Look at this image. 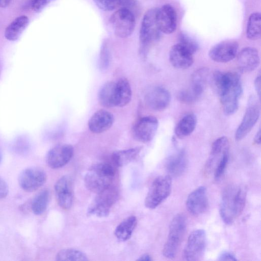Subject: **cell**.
Masks as SVG:
<instances>
[{
  "mask_svg": "<svg viewBox=\"0 0 261 261\" xmlns=\"http://www.w3.org/2000/svg\"><path fill=\"white\" fill-rule=\"evenodd\" d=\"M211 80L220 97L224 113L226 115L233 114L237 111L243 92L240 75L235 72L216 71Z\"/></svg>",
  "mask_w": 261,
  "mask_h": 261,
  "instance_id": "obj_1",
  "label": "cell"
},
{
  "mask_svg": "<svg viewBox=\"0 0 261 261\" xmlns=\"http://www.w3.org/2000/svg\"><path fill=\"white\" fill-rule=\"evenodd\" d=\"M246 194V188L243 186L233 184L225 188L220 202V215L226 224L233 223L241 214Z\"/></svg>",
  "mask_w": 261,
  "mask_h": 261,
  "instance_id": "obj_2",
  "label": "cell"
},
{
  "mask_svg": "<svg viewBox=\"0 0 261 261\" xmlns=\"http://www.w3.org/2000/svg\"><path fill=\"white\" fill-rule=\"evenodd\" d=\"M115 174V169L110 164H95L85 176V186L89 190L97 194L111 185Z\"/></svg>",
  "mask_w": 261,
  "mask_h": 261,
  "instance_id": "obj_3",
  "label": "cell"
},
{
  "mask_svg": "<svg viewBox=\"0 0 261 261\" xmlns=\"http://www.w3.org/2000/svg\"><path fill=\"white\" fill-rule=\"evenodd\" d=\"M187 227L186 219L182 214H178L172 220L167 240L163 249V254L166 258H174L184 238Z\"/></svg>",
  "mask_w": 261,
  "mask_h": 261,
  "instance_id": "obj_4",
  "label": "cell"
},
{
  "mask_svg": "<svg viewBox=\"0 0 261 261\" xmlns=\"http://www.w3.org/2000/svg\"><path fill=\"white\" fill-rule=\"evenodd\" d=\"M158 8L148 10L143 16L140 30V53L146 56L150 45L157 41L160 36V31L156 20Z\"/></svg>",
  "mask_w": 261,
  "mask_h": 261,
  "instance_id": "obj_5",
  "label": "cell"
},
{
  "mask_svg": "<svg viewBox=\"0 0 261 261\" xmlns=\"http://www.w3.org/2000/svg\"><path fill=\"white\" fill-rule=\"evenodd\" d=\"M172 182L170 176H161L152 182L144 201L146 207L154 209L170 195Z\"/></svg>",
  "mask_w": 261,
  "mask_h": 261,
  "instance_id": "obj_6",
  "label": "cell"
},
{
  "mask_svg": "<svg viewBox=\"0 0 261 261\" xmlns=\"http://www.w3.org/2000/svg\"><path fill=\"white\" fill-rule=\"evenodd\" d=\"M110 22L115 35L124 38L133 33L136 19L132 11L126 8H121L111 15Z\"/></svg>",
  "mask_w": 261,
  "mask_h": 261,
  "instance_id": "obj_7",
  "label": "cell"
},
{
  "mask_svg": "<svg viewBox=\"0 0 261 261\" xmlns=\"http://www.w3.org/2000/svg\"><path fill=\"white\" fill-rule=\"evenodd\" d=\"M117 197L116 189L111 185L97 193V196L88 208V214L99 217L107 216Z\"/></svg>",
  "mask_w": 261,
  "mask_h": 261,
  "instance_id": "obj_8",
  "label": "cell"
},
{
  "mask_svg": "<svg viewBox=\"0 0 261 261\" xmlns=\"http://www.w3.org/2000/svg\"><path fill=\"white\" fill-rule=\"evenodd\" d=\"M206 245V236L203 229H197L191 233L182 253L184 260H199L203 256Z\"/></svg>",
  "mask_w": 261,
  "mask_h": 261,
  "instance_id": "obj_9",
  "label": "cell"
},
{
  "mask_svg": "<svg viewBox=\"0 0 261 261\" xmlns=\"http://www.w3.org/2000/svg\"><path fill=\"white\" fill-rule=\"evenodd\" d=\"M260 115V108L254 96H250L244 116L235 133V139L240 141L245 138L257 122Z\"/></svg>",
  "mask_w": 261,
  "mask_h": 261,
  "instance_id": "obj_10",
  "label": "cell"
},
{
  "mask_svg": "<svg viewBox=\"0 0 261 261\" xmlns=\"http://www.w3.org/2000/svg\"><path fill=\"white\" fill-rule=\"evenodd\" d=\"M158 119L152 116H147L139 119L132 128L134 138L142 143L150 142L155 136L158 129Z\"/></svg>",
  "mask_w": 261,
  "mask_h": 261,
  "instance_id": "obj_11",
  "label": "cell"
},
{
  "mask_svg": "<svg viewBox=\"0 0 261 261\" xmlns=\"http://www.w3.org/2000/svg\"><path fill=\"white\" fill-rule=\"evenodd\" d=\"M46 180L45 172L38 167H30L24 169L18 177L20 187L28 192L37 190L45 183Z\"/></svg>",
  "mask_w": 261,
  "mask_h": 261,
  "instance_id": "obj_12",
  "label": "cell"
},
{
  "mask_svg": "<svg viewBox=\"0 0 261 261\" xmlns=\"http://www.w3.org/2000/svg\"><path fill=\"white\" fill-rule=\"evenodd\" d=\"M238 48L239 45L236 41H223L211 48L208 56L216 62L227 63L236 57Z\"/></svg>",
  "mask_w": 261,
  "mask_h": 261,
  "instance_id": "obj_13",
  "label": "cell"
},
{
  "mask_svg": "<svg viewBox=\"0 0 261 261\" xmlns=\"http://www.w3.org/2000/svg\"><path fill=\"white\" fill-rule=\"evenodd\" d=\"M144 100L147 106L156 111L166 109L171 101L169 92L165 88L155 86L150 88L145 93Z\"/></svg>",
  "mask_w": 261,
  "mask_h": 261,
  "instance_id": "obj_14",
  "label": "cell"
},
{
  "mask_svg": "<svg viewBox=\"0 0 261 261\" xmlns=\"http://www.w3.org/2000/svg\"><path fill=\"white\" fill-rule=\"evenodd\" d=\"M177 13L174 8L167 4L158 8L156 20L160 31L165 34L172 33L177 27Z\"/></svg>",
  "mask_w": 261,
  "mask_h": 261,
  "instance_id": "obj_15",
  "label": "cell"
},
{
  "mask_svg": "<svg viewBox=\"0 0 261 261\" xmlns=\"http://www.w3.org/2000/svg\"><path fill=\"white\" fill-rule=\"evenodd\" d=\"M74 152L72 146L60 144L51 148L46 155V163L52 169H58L64 166L71 159Z\"/></svg>",
  "mask_w": 261,
  "mask_h": 261,
  "instance_id": "obj_16",
  "label": "cell"
},
{
  "mask_svg": "<svg viewBox=\"0 0 261 261\" xmlns=\"http://www.w3.org/2000/svg\"><path fill=\"white\" fill-rule=\"evenodd\" d=\"M55 191L59 205L64 209H69L73 200V184L71 177L63 176L55 185Z\"/></svg>",
  "mask_w": 261,
  "mask_h": 261,
  "instance_id": "obj_17",
  "label": "cell"
},
{
  "mask_svg": "<svg viewBox=\"0 0 261 261\" xmlns=\"http://www.w3.org/2000/svg\"><path fill=\"white\" fill-rule=\"evenodd\" d=\"M187 210L194 215H199L205 212L208 207L206 189L200 186L192 192L186 200Z\"/></svg>",
  "mask_w": 261,
  "mask_h": 261,
  "instance_id": "obj_18",
  "label": "cell"
},
{
  "mask_svg": "<svg viewBox=\"0 0 261 261\" xmlns=\"http://www.w3.org/2000/svg\"><path fill=\"white\" fill-rule=\"evenodd\" d=\"M228 148L229 142L226 137H220L213 142L210 156L205 165V170L207 173L214 171L223 156L228 154Z\"/></svg>",
  "mask_w": 261,
  "mask_h": 261,
  "instance_id": "obj_19",
  "label": "cell"
},
{
  "mask_svg": "<svg viewBox=\"0 0 261 261\" xmlns=\"http://www.w3.org/2000/svg\"><path fill=\"white\" fill-rule=\"evenodd\" d=\"M169 59L173 67L180 69L189 68L194 61L193 54L178 43L171 47Z\"/></svg>",
  "mask_w": 261,
  "mask_h": 261,
  "instance_id": "obj_20",
  "label": "cell"
},
{
  "mask_svg": "<svg viewBox=\"0 0 261 261\" xmlns=\"http://www.w3.org/2000/svg\"><path fill=\"white\" fill-rule=\"evenodd\" d=\"M259 63L258 51L254 47L244 48L238 55V66L242 72H248L253 71L258 66Z\"/></svg>",
  "mask_w": 261,
  "mask_h": 261,
  "instance_id": "obj_21",
  "label": "cell"
},
{
  "mask_svg": "<svg viewBox=\"0 0 261 261\" xmlns=\"http://www.w3.org/2000/svg\"><path fill=\"white\" fill-rule=\"evenodd\" d=\"M114 120L112 113L105 110H100L91 117L88 122V127L94 133H101L112 126Z\"/></svg>",
  "mask_w": 261,
  "mask_h": 261,
  "instance_id": "obj_22",
  "label": "cell"
},
{
  "mask_svg": "<svg viewBox=\"0 0 261 261\" xmlns=\"http://www.w3.org/2000/svg\"><path fill=\"white\" fill-rule=\"evenodd\" d=\"M187 163L186 154L184 150H181L167 159L165 168L169 175L176 177L184 172L187 166Z\"/></svg>",
  "mask_w": 261,
  "mask_h": 261,
  "instance_id": "obj_23",
  "label": "cell"
},
{
  "mask_svg": "<svg viewBox=\"0 0 261 261\" xmlns=\"http://www.w3.org/2000/svg\"><path fill=\"white\" fill-rule=\"evenodd\" d=\"M116 82L110 81L106 83L100 88L98 99L102 106L106 108L116 106Z\"/></svg>",
  "mask_w": 261,
  "mask_h": 261,
  "instance_id": "obj_24",
  "label": "cell"
},
{
  "mask_svg": "<svg viewBox=\"0 0 261 261\" xmlns=\"http://www.w3.org/2000/svg\"><path fill=\"white\" fill-rule=\"evenodd\" d=\"M29 22L28 17L25 15L16 18L6 28L5 31V38L10 41L18 39L28 25Z\"/></svg>",
  "mask_w": 261,
  "mask_h": 261,
  "instance_id": "obj_25",
  "label": "cell"
},
{
  "mask_svg": "<svg viewBox=\"0 0 261 261\" xmlns=\"http://www.w3.org/2000/svg\"><path fill=\"white\" fill-rule=\"evenodd\" d=\"M197 121V117L193 114H189L182 117L175 128L176 137L182 139L190 135L196 127Z\"/></svg>",
  "mask_w": 261,
  "mask_h": 261,
  "instance_id": "obj_26",
  "label": "cell"
},
{
  "mask_svg": "<svg viewBox=\"0 0 261 261\" xmlns=\"http://www.w3.org/2000/svg\"><path fill=\"white\" fill-rule=\"evenodd\" d=\"M207 76V70L205 68L199 69L192 75L191 85L188 90L197 99L203 92Z\"/></svg>",
  "mask_w": 261,
  "mask_h": 261,
  "instance_id": "obj_27",
  "label": "cell"
},
{
  "mask_svg": "<svg viewBox=\"0 0 261 261\" xmlns=\"http://www.w3.org/2000/svg\"><path fill=\"white\" fill-rule=\"evenodd\" d=\"M137 220L135 216H129L123 220L115 228L114 234L120 241H126L132 236L136 227Z\"/></svg>",
  "mask_w": 261,
  "mask_h": 261,
  "instance_id": "obj_28",
  "label": "cell"
},
{
  "mask_svg": "<svg viewBox=\"0 0 261 261\" xmlns=\"http://www.w3.org/2000/svg\"><path fill=\"white\" fill-rule=\"evenodd\" d=\"M116 106L122 107L127 105L132 98V89L126 79H121L116 82Z\"/></svg>",
  "mask_w": 261,
  "mask_h": 261,
  "instance_id": "obj_29",
  "label": "cell"
},
{
  "mask_svg": "<svg viewBox=\"0 0 261 261\" xmlns=\"http://www.w3.org/2000/svg\"><path fill=\"white\" fill-rule=\"evenodd\" d=\"M141 148L140 147H137L116 151L112 155L113 161L117 166H125L137 158Z\"/></svg>",
  "mask_w": 261,
  "mask_h": 261,
  "instance_id": "obj_30",
  "label": "cell"
},
{
  "mask_svg": "<svg viewBox=\"0 0 261 261\" xmlns=\"http://www.w3.org/2000/svg\"><path fill=\"white\" fill-rule=\"evenodd\" d=\"M261 35V15L254 12L249 16L246 30L247 38L252 40L259 39Z\"/></svg>",
  "mask_w": 261,
  "mask_h": 261,
  "instance_id": "obj_31",
  "label": "cell"
},
{
  "mask_svg": "<svg viewBox=\"0 0 261 261\" xmlns=\"http://www.w3.org/2000/svg\"><path fill=\"white\" fill-rule=\"evenodd\" d=\"M49 198V192L47 189H44L38 193L34 198L31 208L36 215H40L46 210Z\"/></svg>",
  "mask_w": 261,
  "mask_h": 261,
  "instance_id": "obj_32",
  "label": "cell"
},
{
  "mask_svg": "<svg viewBox=\"0 0 261 261\" xmlns=\"http://www.w3.org/2000/svg\"><path fill=\"white\" fill-rule=\"evenodd\" d=\"M56 259L59 261H86L88 258L85 253L79 250L67 248L60 250L57 253Z\"/></svg>",
  "mask_w": 261,
  "mask_h": 261,
  "instance_id": "obj_33",
  "label": "cell"
},
{
  "mask_svg": "<svg viewBox=\"0 0 261 261\" xmlns=\"http://www.w3.org/2000/svg\"><path fill=\"white\" fill-rule=\"evenodd\" d=\"M178 43L189 50L193 54L196 53L199 49L198 43L185 32H180L179 34Z\"/></svg>",
  "mask_w": 261,
  "mask_h": 261,
  "instance_id": "obj_34",
  "label": "cell"
},
{
  "mask_svg": "<svg viewBox=\"0 0 261 261\" xmlns=\"http://www.w3.org/2000/svg\"><path fill=\"white\" fill-rule=\"evenodd\" d=\"M97 7L105 11L116 9L121 5V0H93Z\"/></svg>",
  "mask_w": 261,
  "mask_h": 261,
  "instance_id": "obj_35",
  "label": "cell"
},
{
  "mask_svg": "<svg viewBox=\"0 0 261 261\" xmlns=\"http://www.w3.org/2000/svg\"><path fill=\"white\" fill-rule=\"evenodd\" d=\"M110 62V54L107 43L105 42L102 45L99 58V67L102 70L108 68Z\"/></svg>",
  "mask_w": 261,
  "mask_h": 261,
  "instance_id": "obj_36",
  "label": "cell"
},
{
  "mask_svg": "<svg viewBox=\"0 0 261 261\" xmlns=\"http://www.w3.org/2000/svg\"><path fill=\"white\" fill-rule=\"evenodd\" d=\"M228 161V154L223 156L217 164L214 170V177L216 179H219L223 174L227 166Z\"/></svg>",
  "mask_w": 261,
  "mask_h": 261,
  "instance_id": "obj_37",
  "label": "cell"
},
{
  "mask_svg": "<svg viewBox=\"0 0 261 261\" xmlns=\"http://www.w3.org/2000/svg\"><path fill=\"white\" fill-rule=\"evenodd\" d=\"M54 1L55 0H33L32 8L35 12H40Z\"/></svg>",
  "mask_w": 261,
  "mask_h": 261,
  "instance_id": "obj_38",
  "label": "cell"
},
{
  "mask_svg": "<svg viewBox=\"0 0 261 261\" xmlns=\"http://www.w3.org/2000/svg\"><path fill=\"white\" fill-rule=\"evenodd\" d=\"M219 260H237L235 255L231 252L224 251L218 257Z\"/></svg>",
  "mask_w": 261,
  "mask_h": 261,
  "instance_id": "obj_39",
  "label": "cell"
},
{
  "mask_svg": "<svg viewBox=\"0 0 261 261\" xmlns=\"http://www.w3.org/2000/svg\"><path fill=\"white\" fill-rule=\"evenodd\" d=\"M8 193V187L6 182L0 177V199L5 198Z\"/></svg>",
  "mask_w": 261,
  "mask_h": 261,
  "instance_id": "obj_40",
  "label": "cell"
},
{
  "mask_svg": "<svg viewBox=\"0 0 261 261\" xmlns=\"http://www.w3.org/2000/svg\"><path fill=\"white\" fill-rule=\"evenodd\" d=\"M121 5L123 8H126L132 11V9L137 6V2L136 0H121Z\"/></svg>",
  "mask_w": 261,
  "mask_h": 261,
  "instance_id": "obj_41",
  "label": "cell"
},
{
  "mask_svg": "<svg viewBox=\"0 0 261 261\" xmlns=\"http://www.w3.org/2000/svg\"><path fill=\"white\" fill-rule=\"evenodd\" d=\"M254 86L257 95L260 98V77L257 76L254 81Z\"/></svg>",
  "mask_w": 261,
  "mask_h": 261,
  "instance_id": "obj_42",
  "label": "cell"
},
{
  "mask_svg": "<svg viewBox=\"0 0 261 261\" xmlns=\"http://www.w3.org/2000/svg\"><path fill=\"white\" fill-rule=\"evenodd\" d=\"M254 142L257 144H260V129L259 128L258 132L256 133L254 138Z\"/></svg>",
  "mask_w": 261,
  "mask_h": 261,
  "instance_id": "obj_43",
  "label": "cell"
},
{
  "mask_svg": "<svg viewBox=\"0 0 261 261\" xmlns=\"http://www.w3.org/2000/svg\"><path fill=\"white\" fill-rule=\"evenodd\" d=\"M138 260H145V261H150L152 260V258L151 256L148 254H144L139 257V258L137 259Z\"/></svg>",
  "mask_w": 261,
  "mask_h": 261,
  "instance_id": "obj_44",
  "label": "cell"
},
{
  "mask_svg": "<svg viewBox=\"0 0 261 261\" xmlns=\"http://www.w3.org/2000/svg\"><path fill=\"white\" fill-rule=\"evenodd\" d=\"M11 0H0V8H5L9 5Z\"/></svg>",
  "mask_w": 261,
  "mask_h": 261,
  "instance_id": "obj_45",
  "label": "cell"
},
{
  "mask_svg": "<svg viewBox=\"0 0 261 261\" xmlns=\"http://www.w3.org/2000/svg\"><path fill=\"white\" fill-rule=\"evenodd\" d=\"M2 152L0 150V163L2 161Z\"/></svg>",
  "mask_w": 261,
  "mask_h": 261,
  "instance_id": "obj_46",
  "label": "cell"
}]
</instances>
